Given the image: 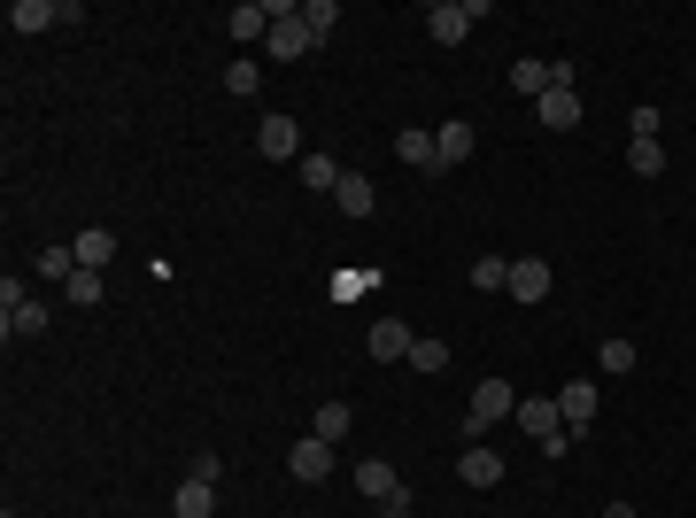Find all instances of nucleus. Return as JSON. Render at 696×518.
I'll list each match as a JSON object with an SVG mask.
<instances>
[{
	"label": "nucleus",
	"mask_w": 696,
	"mask_h": 518,
	"mask_svg": "<svg viewBox=\"0 0 696 518\" xmlns=\"http://www.w3.org/2000/svg\"><path fill=\"white\" fill-rule=\"evenodd\" d=\"M519 434L526 441H541V457H573V434H565V410H557V395H519Z\"/></svg>",
	"instance_id": "1"
},
{
	"label": "nucleus",
	"mask_w": 696,
	"mask_h": 518,
	"mask_svg": "<svg viewBox=\"0 0 696 518\" xmlns=\"http://www.w3.org/2000/svg\"><path fill=\"white\" fill-rule=\"evenodd\" d=\"M356 496L387 504V518H410V488H402V472H395L387 457H364V465H356Z\"/></svg>",
	"instance_id": "2"
},
{
	"label": "nucleus",
	"mask_w": 696,
	"mask_h": 518,
	"mask_svg": "<svg viewBox=\"0 0 696 518\" xmlns=\"http://www.w3.org/2000/svg\"><path fill=\"white\" fill-rule=\"evenodd\" d=\"M511 410H519V395H511V379H480V387H473V402H465V434L480 441V434H488L496 418H511Z\"/></svg>",
	"instance_id": "3"
},
{
	"label": "nucleus",
	"mask_w": 696,
	"mask_h": 518,
	"mask_svg": "<svg viewBox=\"0 0 696 518\" xmlns=\"http://www.w3.org/2000/svg\"><path fill=\"white\" fill-rule=\"evenodd\" d=\"M256 148H264V163H302V156H310L295 117H264V124H256Z\"/></svg>",
	"instance_id": "4"
},
{
	"label": "nucleus",
	"mask_w": 696,
	"mask_h": 518,
	"mask_svg": "<svg viewBox=\"0 0 696 518\" xmlns=\"http://www.w3.org/2000/svg\"><path fill=\"white\" fill-rule=\"evenodd\" d=\"M473 117H449L441 132H434V171H457V163H473Z\"/></svg>",
	"instance_id": "5"
},
{
	"label": "nucleus",
	"mask_w": 696,
	"mask_h": 518,
	"mask_svg": "<svg viewBox=\"0 0 696 518\" xmlns=\"http://www.w3.org/2000/svg\"><path fill=\"white\" fill-rule=\"evenodd\" d=\"M287 472H295L302 488H318V480L334 472V441H318V434H302V441L287 449Z\"/></svg>",
	"instance_id": "6"
},
{
	"label": "nucleus",
	"mask_w": 696,
	"mask_h": 518,
	"mask_svg": "<svg viewBox=\"0 0 696 518\" xmlns=\"http://www.w3.org/2000/svg\"><path fill=\"white\" fill-rule=\"evenodd\" d=\"M410 341H418V333H410L402 318H379V326L364 333V348H371V363H410Z\"/></svg>",
	"instance_id": "7"
},
{
	"label": "nucleus",
	"mask_w": 696,
	"mask_h": 518,
	"mask_svg": "<svg viewBox=\"0 0 696 518\" xmlns=\"http://www.w3.org/2000/svg\"><path fill=\"white\" fill-rule=\"evenodd\" d=\"M426 31H434L441 47H465V39H473V8H465V0H434V8H426Z\"/></svg>",
	"instance_id": "8"
},
{
	"label": "nucleus",
	"mask_w": 696,
	"mask_h": 518,
	"mask_svg": "<svg viewBox=\"0 0 696 518\" xmlns=\"http://www.w3.org/2000/svg\"><path fill=\"white\" fill-rule=\"evenodd\" d=\"M534 117H541V132H573L580 124V86H549L534 101Z\"/></svg>",
	"instance_id": "9"
},
{
	"label": "nucleus",
	"mask_w": 696,
	"mask_h": 518,
	"mask_svg": "<svg viewBox=\"0 0 696 518\" xmlns=\"http://www.w3.org/2000/svg\"><path fill=\"white\" fill-rule=\"evenodd\" d=\"M8 23L31 39V31H54V23H70V8H62V0H8Z\"/></svg>",
	"instance_id": "10"
},
{
	"label": "nucleus",
	"mask_w": 696,
	"mask_h": 518,
	"mask_svg": "<svg viewBox=\"0 0 696 518\" xmlns=\"http://www.w3.org/2000/svg\"><path fill=\"white\" fill-rule=\"evenodd\" d=\"M557 410H565V434L580 441V434L596 426V387H588V379H573V387H557Z\"/></svg>",
	"instance_id": "11"
},
{
	"label": "nucleus",
	"mask_w": 696,
	"mask_h": 518,
	"mask_svg": "<svg viewBox=\"0 0 696 518\" xmlns=\"http://www.w3.org/2000/svg\"><path fill=\"white\" fill-rule=\"evenodd\" d=\"M457 480H465V488H496V480H504V457H496L488 441H465V457H457Z\"/></svg>",
	"instance_id": "12"
},
{
	"label": "nucleus",
	"mask_w": 696,
	"mask_h": 518,
	"mask_svg": "<svg viewBox=\"0 0 696 518\" xmlns=\"http://www.w3.org/2000/svg\"><path fill=\"white\" fill-rule=\"evenodd\" d=\"M511 302H526V310L549 302V263H541V256H519V263H511Z\"/></svg>",
	"instance_id": "13"
},
{
	"label": "nucleus",
	"mask_w": 696,
	"mask_h": 518,
	"mask_svg": "<svg viewBox=\"0 0 696 518\" xmlns=\"http://www.w3.org/2000/svg\"><path fill=\"white\" fill-rule=\"evenodd\" d=\"M225 31H232L240 47H256V39H271V0H240V8L225 16Z\"/></svg>",
	"instance_id": "14"
},
{
	"label": "nucleus",
	"mask_w": 696,
	"mask_h": 518,
	"mask_svg": "<svg viewBox=\"0 0 696 518\" xmlns=\"http://www.w3.org/2000/svg\"><path fill=\"white\" fill-rule=\"evenodd\" d=\"M310 47H318V39L302 31V16H287V23H271V39H264V54H271V62H302Z\"/></svg>",
	"instance_id": "15"
},
{
	"label": "nucleus",
	"mask_w": 696,
	"mask_h": 518,
	"mask_svg": "<svg viewBox=\"0 0 696 518\" xmlns=\"http://www.w3.org/2000/svg\"><path fill=\"white\" fill-rule=\"evenodd\" d=\"M171 518H217V480H178Z\"/></svg>",
	"instance_id": "16"
},
{
	"label": "nucleus",
	"mask_w": 696,
	"mask_h": 518,
	"mask_svg": "<svg viewBox=\"0 0 696 518\" xmlns=\"http://www.w3.org/2000/svg\"><path fill=\"white\" fill-rule=\"evenodd\" d=\"M348 426H356V410H348L341 395H326V402H318V418H310V434H318V441H334V449L348 441Z\"/></svg>",
	"instance_id": "17"
},
{
	"label": "nucleus",
	"mask_w": 696,
	"mask_h": 518,
	"mask_svg": "<svg viewBox=\"0 0 696 518\" xmlns=\"http://www.w3.org/2000/svg\"><path fill=\"white\" fill-rule=\"evenodd\" d=\"M334 209H341V217H371V209H379V193H371V178H364V171H348L341 186H334Z\"/></svg>",
	"instance_id": "18"
},
{
	"label": "nucleus",
	"mask_w": 696,
	"mask_h": 518,
	"mask_svg": "<svg viewBox=\"0 0 696 518\" xmlns=\"http://www.w3.org/2000/svg\"><path fill=\"white\" fill-rule=\"evenodd\" d=\"M295 171H302V186H310V193H334V186H341V163H334V156H326V148H310V156H302V163H295Z\"/></svg>",
	"instance_id": "19"
},
{
	"label": "nucleus",
	"mask_w": 696,
	"mask_h": 518,
	"mask_svg": "<svg viewBox=\"0 0 696 518\" xmlns=\"http://www.w3.org/2000/svg\"><path fill=\"white\" fill-rule=\"evenodd\" d=\"M70 256H78V271H101V263L117 256V232H109V225H93V232H78V248H70Z\"/></svg>",
	"instance_id": "20"
},
{
	"label": "nucleus",
	"mask_w": 696,
	"mask_h": 518,
	"mask_svg": "<svg viewBox=\"0 0 696 518\" xmlns=\"http://www.w3.org/2000/svg\"><path fill=\"white\" fill-rule=\"evenodd\" d=\"M511 93H526V101H541V93H549V62H541V54L511 62Z\"/></svg>",
	"instance_id": "21"
},
{
	"label": "nucleus",
	"mask_w": 696,
	"mask_h": 518,
	"mask_svg": "<svg viewBox=\"0 0 696 518\" xmlns=\"http://www.w3.org/2000/svg\"><path fill=\"white\" fill-rule=\"evenodd\" d=\"M596 371H604V379H627V371H635V341H627V333H612V341L596 348Z\"/></svg>",
	"instance_id": "22"
},
{
	"label": "nucleus",
	"mask_w": 696,
	"mask_h": 518,
	"mask_svg": "<svg viewBox=\"0 0 696 518\" xmlns=\"http://www.w3.org/2000/svg\"><path fill=\"white\" fill-rule=\"evenodd\" d=\"M334 23H341V8H334V0H302V31H310L318 47L334 39Z\"/></svg>",
	"instance_id": "23"
},
{
	"label": "nucleus",
	"mask_w": 696,
	"mask_h": 518,
	"mask_svg": "<svg viewBox=\"0 0 696 518\" xmlns=\"http://www.w3.org/2000/svg\"><path fill=\"white\" fill-rule=\"evenodd\" d=\"M395 156L410 171H434V132H395Z\"/></svg>",
	"instance_id": "24"
},
{
	"label": "nucleus",
	"mask_w": 696,
	"mask_h": 518,
	"mask_svg": "<svg viewBox=\"0 0 696 518\" xmlns=\"http://www.w3.org/2000/svg\"><path fill=\"white\" fill-rule=\"evenodd\" d=\"M410 371H449V341L418 333V341H410Z\"/></svg>",
	"instance_id": "25"
},
{
	"label": "nucleus",
	"mask_w": 696,
	"mask_h": 518,
	"mask_svg": "<svg viewBox=\"0 0 696 518\" xmlns=\"http://www.w3.org/2000/svg\"><path fill=\"white\" fill-rule=\"evenodd\" d=\"M627 163H635V178H658L666 171V148L658 140H627Z\"/></svg>",
	"instance_id": "26"
},
{
	"label": "nucleus",
	"mask_w": 696,
	"mask_h": 518,
	"mask_svg": "<svg viewBox=\"0 0 696 518\" xmlns=\"http://www.w3.org/2000/svg\"><path fill=\"white\" fill-rule=\"evenodd\" d=\"M473 287H488V295L511 287V256H480V263H473Z\"/></svg>",
	"instance_id": "27"
},
{
	"label": "nucleus",
	"mask_w": 696,
	"mask_h": 518,
	"mask_svg": "<svg viewBox=\"0 0 696 518\" xmlns=\"http://www.w3.org/2000/svg\"><path fill=\"white\" fill-rule=\"evenodd\" d=\"M62 295H70L78 310H93V302H101V271H70V279H62Z\"/></svg>",
	"instance_id": "28"
},
{
	"label": "nucleus",
	"mask_w": 696,
	"mask_h": 518,
	"mask_svg": "<svg viewBox=\"0 0 696 518\" xmlns=\"http://www.w3.org/2000/svg\"><path fill=\"white\" fill-rule=\"evenodd\" d=\"M658 124H666V109H650V101H635V117H627V140H658Z\"/></svg>",
	"instance_id": "29"
},
{
	"label": "nucleus",
	"mask_w": 696,
	"mask_h": 518,
	"mask_svg": "<svg viewBox=\"0 0 696 518\" xmlns=\"http://www.w3.org/2000/svg\"><path fill=\"white\" fill-rule=\"evenodd\" d=\"M256 86H264V70H256V62H248V54H240V62H232V70H225V93H256Z\"/></svg>",
	"instance_id": "30"
},
{
	"label": "nucleus",
	"mask_w": 696,
	"mask_h": 518,
	"mask_svg": "<svg viewBox=\"0 0 696 518\" xmlns=\"http://www.w3.org/2000/svg\"><path fill=\"white\" fill-rule=\"evenodd\" d=\"M39 271H47V279H70L78 256H70V248H39Z\"/></svg>",
	"instance_id": "31"
},
{
	"label": "nucleus",
	"mask_w": 696,
	"mask_h": 518,
	"mask_svg": "<svg viewBox=\"0 0 696 518\" xmlns=\"http://www.w3.org/2000/svg\"><path fill=\"white\" fill-rule=\"evenodd\" d=\"M596 518H635V504H612V511H596Z\"/></svg>",
	"instance_id": "32"
}]
</instances>
